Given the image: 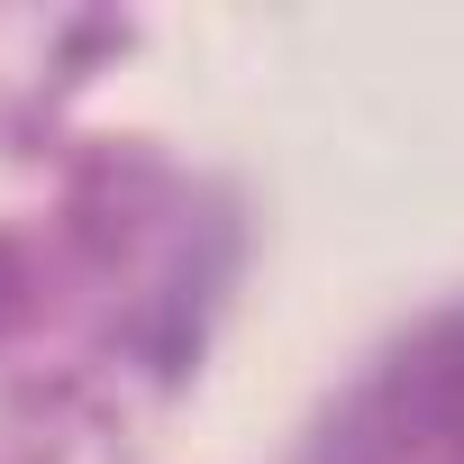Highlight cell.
<instances>
[{
    "mask_svg": "<svg viewBox=\"0 0 464 464\" xmlns=\"http://www.w3.org/2000/svg\"><path fill=\"white\" fill-rule=\"evenodd\" d=\"M310 464H464V301L382 346L319 428Z\"/></svg>",
    "mask_w": 464,
    "mask_h": 464,
    "instance_id": "1",
    "label": "cell"
}]
</instances>
